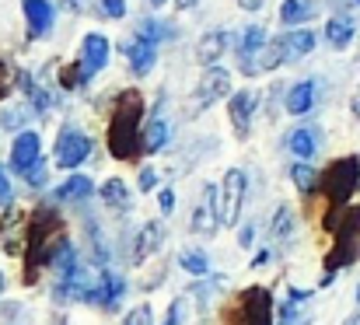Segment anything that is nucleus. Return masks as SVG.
<instances>
[{
    "label": "nucleus",
    "instance_id": "15",
    "mask_svg": "<svg viewBox=\"0 0 360 325\" xmlns=\"http://www.w3.org/2000/svg\"><path fill=\"white\" fill-rule=\"evenodd\" d=\"M224 53H228V32H221V28L207 32V35L200 39V46H196V60H200L203 67H214L217 60H224Z\"/></svg>",
    "mask_w": 360,
    "mask_h": 325
},
{
    "label": "nucleus",
    "instance_id": "45",
    "mask_svg": "<svg viewBox=\"0 0 360 325\" xmlns=\"http://www.w3.org/2000/svg\"><path fill=\"white\" fill-rule=\"evenodd\" d=\"M357 301H360V287H357Z\"/></svg>",
    "mask_w": 360,
    "mask_h": 325
},
{
    "label": "nucleus",
    "instance_id": "47",
    "mask_svg": "<svg viewBox=\"0 0 360 325\" xmlns=\"http://www.w3.org/2000/svg\"><path fill=\"white\" fill-rule=\"evenodd\" d=\"M168 325H172V322H168Z\"/></svg>",
    "mask_w": 360,
    "mask_h": 325
},
{
    "label": "nucleus",
    "instance_id": "34",
    "mask_svg": "<svg viewBox=\"0 0 360 325\" xmlns=\"http://www.w3.org/2000/svg\"><path fill=\"white\" fill-rule=\"evenodd\" d=\"M154 186H158V172L154 168H143L140 172V193H150Z\"/></svg>",
    "mask_w": 360,
    "mask_h": 325
},
{
    "label": "nucleus",
    "instance_id": "3",
    "mask_svg": "<svg viewBox=\"0 0 360 325\" xmlns=\"http://www.w3.org/2000/svg\"><path fill=\"white\" fill-rule=\"evenodd\" d=\"M357 182H360V161L357 158H340V161H333V165L322 172L319 189H322L326 200H329V214H326V227H329V231L336 227V214L350 203Z\"/></svg>",
    "mask_w": 360,
    "mask_h": 325
},
{
    "label": "nucleus",
    "instance_id": "10",
    "mask_svg": "<svg viewBox=\"0 0 360 325\" xmlns=\"http://www.w3.org/2000/svg\"><path fill=\"white\" fill-rule=\"evenodd\" d=\"M255 108H259L255 91H235V95H231V102H228V119H231V129H235L238 140L248 136L252 119H255Z\"/></svg>",
    "mask_w": 360,
    "mask_h": 325
},
{
    "label": "nucleus",
    "instance_id": "42",
    "mask_svg": "<svg viewBox=\"0 0 360 325\" xmlns=\"http://www.w3.org/2000/svg\"><path fill=\"white\" fill-rule=\"evenodd\" d=\"M266 262H269V252H259V255L252 259V269H255V266H266Z\"/></svg>",
    "mask_w": 360,
    "mask_h": 325
},
{
    "label": "nucleus",
    "instance_id": "4",
    "mask_svg": "<svg viewBox=\"0 0 360 325\" xmlns=\"http://www.w3.org/2000/svg\"><path fill=\"white\" fill-rule=\"evenodd\" d=\"M224 325H273V298L266 287H248L231 301Z\"/></svg>",
    "mask_w": 360,
    "mask_h": 325
},
{
    "label": "nucleus",
    "instance_id": "33",
    "mask_svg": "<svg viewBox=\"0 0 360 325\" xmlns=\"http://www.w3.org/2000/svg\"><path fill=\"white\" fill-rule=\"evenodd\" d=\"M25 182H28V186H35V189H39V186H46V165H42V161H35V165L25 172Z\"/></svg>",
    "mask_w": 360,
    "mask_h": 325
},
{
    "label": "nucleus",
    "instance_id": "36",
    "mask_svg": "<svg viewBox=\"0 0 360 325\" xmlns=\"http://www.w3.org/2000/svg\"><path fill=\"white\" fill-rule=\"evenodd\" d=\"M102 4H105V14H112V18L126 14V0H102Z\"/></svg>",
    "mask_w": 360,
    "mask_h": 325
},
{
    "label": "nucleus",
    "instance_id": "35",
    "mask_svg": "<svg viewBox=\"0 0 360 325\" xmlns=\"http://www.w3.org/2000/svg\"><path fill=\"white\" fill-rule=\"evenodd\" d=\"M21 119H25V112H21V108H7L4 126H7V129H14V126H21Z\"/></svg>",
    "mask_w": 360,
    "mask_h": 325
},
{
    "label": "nucleus",
    "instance_id": "22",
    "mask_svg": "<svg viewBox=\"0 0 360 325\" xmlns=\"http://www.w3.org/2000/svg\"><path fill=\"white\" fill-rule=\"evenodd\" d=\"M91 179H84V175H70L56 193H53V200H60V203H70V200H88L91 196Z\"/></svg>",
    "mask_w": 360,
    "mask_h": 325
},
{
    "label": "nucleus",
    "instance_id": "29",
    "mask_svg": "<svg viewBox=\"0 0 360 325\" xmlns=\"http://www.w3.org/2000/svg\"><path fill=\"white\" fill-rule=\"evenodd\" d=\"M179 266H182L186 273H193V276H207V269H210V259H207L203 252H196V248H186V252L179 255Z\"/></svg>",
    "mask_w": 360,
    "mask_h": 325
},
{
    "label": "nucleus",
    "instance_id": "20",
    "mask_svg": "<svg viewBox=\"0 0 360 325\" xmlns=\"http://www.w3.org/2000/svg\"><path fill=\"white\" fill-rule=\"evenodd\" d=\"M354 32H357L354 18H329V25H326V39H329V46H336V49H347V46L354 42Z\"/></svg>",
    "mask_w": 360,
    "mask_h": 325
},
{
    "label": "nucleus",
    "instance_id": "8",
    "mask_svg": "<svg viewBox=\"0 0 360 325\" xmlns=\"http://www.w3.org/2000/svg\"><path fill=\"white\" fill-rule=\"evenodd\" d=\"M88 154H91V140L81 129L63 126L60 136H56V165L60 168H77V165L88 161Z\"/></svg>",
    "mask_w": 360,
    "mask_h": 325
},
{
    "label": "nucleus",
    "instance_id": "21",
    "mask_svg": "<svg viewBox=\"0 0 360 325\" xmlns=\"http://www.w3.org/2000/svg\"><path fill=\"white\" fill-rule=\"evenodd\" d=\"M287 147H290L297 158H315V151H319V129H308V126L294 129V133L287 136Z\"/></svg>",
    "mask_w": 360,
    "mask_h": 325
},
{
    "label": "nucleus",
    "instance_id": "48",
    "mask_svg": "<svg viewBox=\"0 0 360 325\" xmlns=\"http://www.w3.org/2000/svg\"><path fill=\"white\" fill-rule=\"evenodd\" d=\"M357 325H360V322H357Z\"/></svg>",
    "mask_w": 360,
    "mask_h": 325
},
{
    "label": "nucleus",
    "instance_id": "5",
    "mask_svg": "<svg viewBox=\"0 0 360 325\" xmlns=\"http://www.w3.org/2000/svg\"><path fill=\"white\" fill-rule=\"evenodd\" d=\"M333 231H336L340 238H336V245H333V252H329V259H326V269H329V273L350 266L360 255V207L343 210Z\"/></svg>",
    "mask_w": 360,
    "mask_h": 325
},
{
    "label": "nucleus",
    "instance_id": "37",
    "mask_svg": "<svg viewBox=\"0 0 360 325\" xmlns=\"http://www.w3.org/2000/svg\"><path fill=\"white\" fill-rule=\"evenodd\" d=\"M172 210H175V193L161 189V214H172Z\"/></svg>",
    "mask_w": 360,
    "mask_h": 325
},
{
    "label": "nucleus",
    "instance_id": "11",
    "mask_svg": "<svg viewBox=\"0 0 360 325\" xmlns=\"http://www.w3.org/2000/svg\"><path fill=\"white\" fill-rule=\"evenodd\" d=\"M21 11H25V21H28V39H42L53 28L56 7L49 0H21Z\"/></svg>",
    "mask_w": 360,
    "mask_h": 325
},
{
    "label": "nucleus",
    "instance_id": "40",
    "mask_svg": "<svg viewBox=\"0 0 360 325\" xmlns=\"http://www.w3.org/2000/svg\"><path fill=\"white\" fill-rule=\"evenodd\" d=\"M266 0H238V7H245V11H259Z\"/></svg>",
    "mask_w": 360,
    "mask_h": 325
},
{
    "label": "nucleus",
    "instance_id": "16",
    "mask_svg": "<svg viewBox=\"0 0 360 325\" xmlns=\"http://www.w3.org/2000/svg\"><path fill=\"white\" fill-rule=\"evenodd\" d=\"M126 56H129V70H133L136 77H147V74L154 70V60H158L154 46L143 42V39H136L133 46H126Z\"/></svg>",
    "mask_w": 360,
    "mask_h": 325
},
{
    "label": "nucleus",
    "instance_id": "9",
    "mask_svg": "<svg viewBox=\"0 0 360 325\" xmlns=\"http://www.w3.org/2000/svg\"><path fill=\"white\" fill-rule=\"evenodd\" d=\"M105 63H109V39L98 35V32H91V35L81 42V60H77L84 81H91L98 70H105Z\"/></svg>",
    "mask_w": 360,
    "mask_h": 325
},
{
    "label": "nucleus",
    "instance_id": "31",
    "mask_svg": "<svg viewBox=\"0 0 360 325\" xmlns=\"http://www.w3.org/2000/svg\"><path fill=\"white\" fill-rule=\"evenodd\" d=\"M60 84H63L67 91L81 88V84H84V74H81V67H77V63H74V67H63V70H60Z\"/></svg>",
    "mask_w": 360,
    "mask_h": 325
},
{
    "label": "nucleus",
    "instance_id": "17",
    "mask_svg": "<svg viewBox=\"0 0 360 325\" xmlns=\"http://www.w3.org/2000/svg\"><path fill=\"white\" fill-rule=\"evenodd\" d=\"M161 224L158 220H150V224H143L140 227V234H136V241H133V262H143V259H150L154 255V248L161 245Z\"/></svg>",
    "mask_w": 360,
    "mask_h": 325
},
{
    "label": "nucleus",
    "instance_id": "43",
    "mask_svg": "<svg viewBox=\"0 0 360 325\" xmlns=\"http://www.w3.org/2000/svg\"><path fill=\"white\" fill-rule=\"evenodd\" d=\"M172 4H175V7H182V11H189V7H193L196 0H172Z\"/></svg>",
    "mask_w": 360,
    "mask_h": 325
},
{
    "label": "nucleus",
    "instance_id": "32",
    "mask_svg": "<svg viewBox=\"0 0 360 325\" xmlns=\"http://www.w3.org/2000/svg\"><path fill=\"white\" fill-rule=\"evenodd\" d=\"M122 325H154V319H150V308H147V305L133 308V312L126 315V322H122Z\"/></svg>",
    "mask_w": 360,
    "mask_h": 325
},
{
    "label": "nucleus",
    "instance_id": "14",
    "mask_svg": "<svg viewBox=\"0 0 360 325\" xmlns=\"http://www.w3.org/2000/svg\"><path fill=\"white\" fill-rule=\"evenodd\" d=\"M217 186H203V200L193 210V231H214L217 227Z\"/></svg>",
    "mask_w": 360,
    "mask_h": 325
},
{
    "label": "nucleus",
    "instance_id": "39",
    "mask_svg": "<svg viewBox=\"0 0 360 325\" xmlns=\"http://www.w3.org/2000/svg\"><path fill=\"white\" fill-rule=\"evenodd\" d=\"M252 227H255V224H245V231H241V234H238V241H241V245H245V248L252 245Z\"/></svg>",
    "mask_w": 360,
    "mask_h": 325
},
{
    "label": "nucleus",
    "instance_id": "2",
    "mask_svg": "<svg viewBox=\"0 0 360 325\" xmlns=\"http://www.w3.org/2000/svg\"><path fill=\"white\" fill-rule=\"evenodd\" d=\"M63 241V220L56 217V210L49 207H39L32 214V224H28V262H25V276L32 280L39 273L42 262H53V252L60 248Z\"/></svg>",
    "mask_w": 360,
    "mask_h": 325
},
{
    "label": "nucleus",
    "instance_id": "27",
    "mask_svg": "<svg viewBox=\"0 0 360 325\" xmlns=\"http://www.w3.org/2000/svg\"><path fill=\"white\" fill-rule=\"evenodd\" d=\"M136 35L154 46V42H161V39H172V25H165V21H158V18H147V21L136 25Z\"/></svg>",
    "mask_w": 360,
    "mask_h": 325
},
{
    "label": "nucleus",
    "instance_id": "38",
    "mask_svg": "<svg viewBox=\"0 0 360 325\" xmlns=\"http://www.w3.org/2000/svg\"><path fill=\"white\" fill-rule=\"evenodd\" d=\"M7 203H11V182H7L4 168H0V207H7Z\"/></svg>",
    "mask_w": 360,
    "mask_h": 325
},
{
    "label": "nucleus",
    "instance_id": "46",
    "mask_svg": "<svg viewBox=\"0 0 360 325\" xmlns=\"http://www.w3.org/2000/svg\"><path fill=\"white\" fill-rule=\"evenodd\" d=\"M354 4H360V0H354Z\"/></svg>",
    "mask_w": 360,
    "mask_h": 325
},
{
    "label": "nucleus",
    "instance_id": "12",
    "mask_svg": "<svg viewBox=\"0 0 360 325\" xmlns=\"http://www.w3.org/2000/svg\"><path fill=\"white\" fill-rule=\"evenodd\" d=\"M39 151H42V140H39V133H32V129H25V133H18V140L11 144V168H18L21 175L39 161Z\"/></svg>",
    "mask_w": 360,
    "mask_h": 325
},
{
    "label": "nucleus",
    "instance_id": "13",
    "mask_svg": "<svg viewBox=\"0 0 360 325\" xmlns=\"http://www.w3.org/2000/svg\"><path fill=\"white\" fill-rule=\"evenodd\" d=\"M122 294H126V280H122L120 273L102 269V273H98V287H95V294H91V301H88V305H98V308H116V305L122 301Z\"/></svg>",
    "mask_w": 360,
    "mask_h": 325
},
{
    "label": "nucleus",
    "instance_id": "7",
    "mask_svg": "<svg viewBox=\"0 0 360 325\" xmlns=\"http://www.w3.org/2000/svg\"><path fill=\"white\" fill-rule=\"evenodd\" d=\"M245 189H248V179L241 168H231L221 182V200H217V224L221 227H235V220L241 214V203H245Z\"/></svg>",
    "mask_w": 360,
    "mask_h": 325
},
{
    "label": "nucleus",
    "instance_id": "28",
    "mask_svg": "<svg viewBox=\"0 0 360 325\" xmlns=\"http://www.w3.org/2000/svg\"><path fill=\"white\" fill-rule=\"evenodd\" d=\"M290 179H294V186H297L304 196H311V193L319 189V172H315L311 165H294V168H290Z\"/></svg>",
    "mask_w": 360,
    "mask_h": 325
},
{
    "label": "nucleus",
    "instance_id": "44",
    "mask_svg": "<svg viewBox=\"0 0 360 325\" xmlns=\"http://www.w3.org/2000/svg\"><path fill=\"white\" fill-rule=\"evenodd\" d=\"M4 283H7V280H4V273H0V294H4Z\"/></svg>",
    "mask_w": 360,
    "mask_h": 325
},
{
    "label": "nucleus",
    "instance_id": "25",
    "mask_svg": "<svg viewBox=\"0 0 360 325\" xmlns=\"http://www.w3.org/2000/svg\"><path fill=\"white\" fill-rule=\"evenodd\" d=\"M165 144H168V126L161 119H150L143 126V151L147 154H158V151H165Z\"/></svg>",
    "mask_w": 360,
    "mask_h": 325
},
{
    "label": "nucleus",
    "instance_id": "30",
    "mask_svg": "<svg viewBox=\"0 0 360 325\" xmlns=\"http://www.w3.org/2000/svg\"><path fill=\"white\" fill-rule=\"evenodd\" d=\"M269 234H273L276 241H280V238H290V234H294V210H290V207H276Z\"/></svg>",
    "mask_w": 360,
    "mask_h": 325
},
{
    "label": "nucleus",
    "instance_id": "6",
    "mask_svg": "<svg viewBox=\"0 0 360 325\" xmlns=\"http://www.w3.org/2000/svg\"><path fill=\"white\" fill-rule=\"evenodd\" d=\"M228 88H231V74H228V70H221V67H210V70L200 77L196 91L189 95L186 112H189V115H200L203 108H210L214 102L228 98Z\"/></svg>",
    "mask_w": 360,
    "mask_h": 325
},
{
    "label": "nucleus",
    "instance_id": "41",
    "mask_svg": "<svg viewBox=\"0 0 360 325\" xmlns=\"http://www.w3.org/2000/svg\"><path fill=\"white\" fill-rule=\"evenodd\" d=\"M60 4H63V7H67V11H74V14H77V11H81V7H84V0H60Z\"/></svg>",
    "mask_w": 360,
    "mask_h": 325
},
{
    "label": "nucleus",
    "instance_id": "19",
    "mask_svg": "<svg viewBox=\"0 0 360 325\" xmlns=\"http://www.w3.org/2000/svg\"><path fill=\"white\" fill-rule=\"evenodd\" d=\"M287 112L290 115H304L308 108L315 106V81H301V84H294L290 91H287Z\"/></svg>",
    "mask_w": 360,
    "mask_h": 325
},
{
    "label": "nucleus",
    "instance_id": "1",
    "mask_svg": "<svg viewBox=\"0 0 360 325\" xmlns=\"http://www.w3.org/2000/svg\"><path fill=\"white\" fill-rule=\"evenodd\" d=\"M140 119H143V95L136 88H126L116 108H112V122H109V151L120 161H136L143 151V133H140Z\"/></svg>",
    "mask_w": 360,
    "mask_h": 325
},
{
    "label": "nucleus",
    "instance_id": "24",
    "mask_svg": "<svg viewBox=\"0 0 360 325\" xmlns=\"http://www.w3.org/2000/svg\"><path fill=\"white\" fill-rule=\"evenodd\" d=\"M102 200H105V207H112V210H129V189H126V182H122V179H109V182L102 186Z\"/></svg>",
    "mask_w": 360,
    "mask_h": 325
},
{
    "label": "nucleus",
    "instance_id": "18",
    "mask_svg": "<svg viewBox=\"0 0 360 325\" xmlns=\"http://www.w3.org/2000/svg\"><path fill=\"white\" fill-rule=\"evenodd\" d=\"M319 14V4L315 0H283L280 7V21L283 25H304Z\"/></svg>",
    "mask_w": 360,
    "mask_h": 325
},
{
    "label": "nucleus",
    "instance_id": "26",
    "mask_svg": "<svg viewBox=\"0 0 360 325\" xmlns=\"http://www.w3.org/2000/svg\"><path fill=\"white\" fill-rule=\"evenodd\" d=\"M266 42H269V39H266V28H259V25H248V28H241V42H238L241 60H245V56H252V53H259Z\"/></svg>",
    "mask_w": 360,
    "mask_h": 325
},
{
    "label": "nucleus",
    "instance_id": "23",
    "mask_svg": "<svg viewBox=\"0 0 360 325\" xmlns=\"http://www.w3.org/2000/svg\"><path fill=\"white\" fill-rule=\"evenodd\" d=\"M283 49H287V60H297V56H308L315 49V32L301 28V32H287L283 35Z\"/></svg>",
    "mask_w": 360,
    "mask_h": 325
}]
</instances>
